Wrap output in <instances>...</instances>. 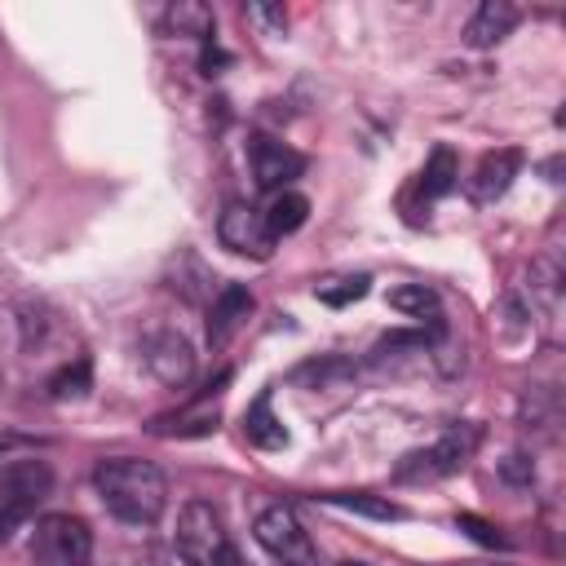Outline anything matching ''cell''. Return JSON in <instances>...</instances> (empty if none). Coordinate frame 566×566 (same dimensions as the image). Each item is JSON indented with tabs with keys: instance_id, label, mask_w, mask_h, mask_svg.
Returning <instances> with one entry per match:
<instances>
[{
	"instance_id": "obj_4",
	"label": "cell",
	"mask_w": 566,
	"mask_h": 566,
	"mask_svg": "<svg viewBox=\"0 0 566 566\" xmlns=\"http://www.w3.org/2000/svg\"><path fill=\"white\" fill-rule=\"evenodd\" d=\"M93 557V531L84 517L49 513L31 531V562L35 566H88Z\"/></svg>"
},
{
	"instance_id": "obj_20",
	"label": "cell",
	"mask_w": 566,
	"mask_h": 566,
	"mask_svg": "<svg viewBox=\"0 0 566 566\" xmlns=\"http://www.w3.org/2000/svg\"><path fill=\"white\" fill-rule=\"evenodd\" d=\"M389 305H394L398 314H411V318L438 314V296H433V287H424V283H402V287H394V292H389Z\"/></svg>"
},
{
	"instance_id": "obj_8",
	"label": "cell",
	"mask_w": 566,
	"mask_h": 566,
	"mask_svg": "<svg viewBox=\"0 0 566 566\" xmlns=\"http://www.w3.org/2000/svg\"><path fill=\"white\" fill-rule=\"evenodd\" d=\"M248 168H252V177H256L261 190H274L279 195V190H287L305 172V155L292 150L287 142L270 137V133H252L248 137Z\"/></svg>"
},
{
	"instance_id": "obj_21",
	"label": "cell",
	"mask_w": 566,
	"mask_h": 566,
	"mask_svg": "<svg viewBox=\"0 0 566 566\" xmlns=\"http://www.w3.org/2000/svg\"><path fill=\"white\" fill-rule=\"evenodd\" d=\"M455 526H460V531H469V535H473L478 544H486V548H504V535H500L491 522L473 517V513H460V517H455Z\"/></svg>"
},
{
	"instance_id": "obj_23",
	"label": "cell",
	"mask_w": 566,
	"mask_h": 566,
	"mask_svg": "<svg viewBox=\"0 0 566 566\" xmlns=\"http://www.w3.org/2000/svg\"><path fill=\"white\" fill-rule=\"evenodd\" d=\"M340 566H367V562H340Z\"/></svg>"
},
{
	"instance_id": "obj_9",
	"label": "cell",
	"mask_w": 566,
	"mask_h": 566,
	"mask_svg": "<svg viewBox=\"0 0 566 566\" xmlns=\"http://www.w3.org/2000/svg\"><path fill=\"white\" fill-rule=\"evenodd\" d=\"M517 172H522V150L500 146V150H486V155L478 159V168L469 172L464 190H469V199H473V203H495V199L513 186V177H517Z\"/></svg>"
},
{
	"instance_id": "obj_12",
	"label": "cell",
	"mask_w": 566,
	"mask_h": 566,
	"mask_svg": "<svg viewBox=\"0 0 566 566\" xmlns=\"http://www.w3.org/2000/svg\"><path fill=\"white\" fill-rule=\"evenodd\" d=\"M517 22H522V9H517V4H509V0H482L478 13H473L469 27H464V44H469V49H491V44H500Z\"/></svg>"
},
{
	"instance_id": "obj_3",
	"label": "cell",
	"mask_w": 566,
	"mask_h": 566,
	"mask_svg": "<svg viewBox=\"0 0 566 566\" xmlns=\"http://www.w3.org/2000/svg\"><path fill=\"white\" fill-rule=\"evenodd\" d=\"M49 486H53V473L44 460H13L0 469V544L35 513Z\"/></svg>"
},
{
	"instance_id": "obj_7",
	"label": "cell",
	"mask_w": 566,
	"mask_h": 566,
	"mask_svg": "<svg viewBox=\"0 0 566 566\" xmlns=\"http://www.w3.org/2000/svg\"><path fill=\"white\" fill-rule=\"evenodd\" d=\"M217 239L234 256H252V261H270L274 256V243H279L270 234L261 208H252V203H226V212L217 217Z\"/></svg>"
},
{
	"instance_id": "obj_2",
	"label": "cell",
	"mask_w": 566,
	"mask_h": 566,
	"mask_svg": "<svg viewBox=\"0 0 566 566\" xmlns=\"http://www.w3.org/2000/svg\"><path fill=\"white\" fill-rule=\"evenodd\" d=\"M177 553L186 566H234V544L221 513L208 500H190L177 513Z\"/></svg>"
},
{
	"instance_id": "obj_19",
	"label": "cell",
	"mask_w": 566,
	"mask_h": 566,
	"mask_svg": "<svg viewBox=\"0 0 566 566\" xmlns=\"http://www.w3.org/2000/svg\"><path fill=\"white\" fill-rule=\"evenodd\" d=\"M367 287H371V279H367V274H349V279H327V283H318V287H314V296H318L323 305H332V310H345V305L363 301V296H367Z\"/></svg>"
},
{
	"instance_id": "obj_15",
	"label": "cell",
	"mask_w": 566,
	"mask_h": 566,
	"mask_svg": "<svg viewBox=\"0 0 566 566\" xmlns=\"http://www.w3.org/2000/svg\"><path fill=\"white\" fill-rule=\"evenodd\" d=\"M261 217H265L270 234H274V239H283V234H292V230H301V226H305V217H310V199H305V195H296V190H279V195L261 208Z\"/></svg>"
},
{
	"instance_id": "obj_6",
	"label": "cell",
	"mask_w": 566,
	"mask_h": 566,
	"mask_svg": "<svg viewBox=\"0 0 566 566\" xmlns=\"http://www.w3.org/2000/svg\"><path fill=\"white\" fill-rule=\"evenodd\" d=\"M256 544L274 557V566H318V548L310 539V531L301 526V517L287 504H270L256 526H252Z\"/></svg>"
},
{
	"instance_id": "obj_17",
	"label": "cell",
	"mask_w": 566,
	"mask_h": 566,
	"mask_svg": "<svg viewBox=\"0 0 566 566\" xmlns=\"http://www.w3.org/2000/svg\"><path fill=\"white\" fill-rule=\"evenodd\" d=\"M327 504H340V509H354V513H367V517H380V522H398L402 509L385 495H367V491H336V495H323Z\"/></svg>"
},
{
	"instance_id": "obj_1",
	"label": "cell",
	"mask_w": 566,
	"mask_h": 566,
	"mask_svg": "<svg viewBox=\"0 0 566 566\" xmlns=\"http://www.w3.org/2000/svg\"><path fill=\"white\" fill-rule=\"evenodd\" d=\"M93 486L106 504V513H115L128 526H155L168 509V482L150 460L137 455H111L97 460L93 469Z\"/></svg>"
},
{
	"instance_id": "obj_13",
	"label": "cell",
	"mask_w": 566,
	"mask_h": 566,
	"mask_svg": "<svg viewBox=\"0 0 566 566\" xmlns=\"http://www.w3.org/2000/svg\"><path fill=\"white\" fill-rule=\"evenodd\" d=\"M243 433H248V442L261 447V451H279V447H287V429H283V420L274 416L270 394H261V398L243 411Z\"/></svg>"
},
{
	"instance_id": "obj_14",
	"label": "cell",
	"mask_w": 566,
	"mask_h": 566,
	"mask_svg": "<svg viewBox=\"0 0 566 566\" xmlns=\"http://www.w3.org/2000/svg\"><path fill=\"white\" fill-rule=\"evenodd\" d=\"M460 186V159L451 146H433V155L424 159V172H420V195L424 199H442Z\"/></svg>"
},
{
	"instance_id": "obj_18",
	"label": "cell",
	"mask_w": 566,
	"mask_h": 566,
	"mask_svg": "<svg viewBox=\"0 0 566 566\" xmlns=\"http://www.w3.org/2000/svg\"><path fill=\"white\" fill-rule=\"evenodd\" d=\"M168 27H172L177 35L212 40V9H208V4H190V0H181V4L168 9Z\"/></svg>"
},
{
	"instance_id": "obj_16",
	"label": "cell",
	"mask_w": 566,
	"mask_h": 566,
	"mask_svg": "<svg viewBox=\"0 0 566 566\" xmlns=\"http://www.w3.org/2000/svg\"><path fill=\"white\" fill-rule=\"evenodd\" d=\"M88 385H93V367H88V358H75V363H66L62 371L49 376V398H57V402H66V398H84Z\"/></svg>"
},
{
	"instance_id": "obj_5",
	"label": "cell",
	"mask_w": 566,
	"mask_h": 566,
	"mask_svg": "<svg viewBox=\"0 0 566 566\" xmlns=\"http://www.w3.org/2000/svg\"><path fill=\"white\" fill-rule=\"evenodd\" d=\"M473 447H478V429L473 424H455L438 442H429L420 451H407L394 464V482H433V478H447V473H455L473 455Z\"/></svg>"
},
{
	"instance_id": "obj_10",
	"label": "cell",
	"mask_w": 566,
	"mask_h": 566,
	"mask_svg": "<svg viewBox=\"0 0 566 566\" xmlns=\"http://www.w3.org/2000/svg\"><path fill=\"white\" fill-rule=\"evenodd\" d=\"M142 358H146V367L164 380V385H186L190 380V371H195V354H190V345H186V336L181 332H150L146 336V345H142Z\"/></svg>"
},
{
	"instance_id": "obj_11",
	"label": "cell",
	"mask_w": 566,
	"mask_h": 566,
	"mask_svg": "<svg viewBox=\"0 0 566 566\" xmlns=\"http://www.w3.org/2000/svg\"><path fill=\"white\" fill-rule=\"evenodd\" d=\"M252 310H256L252 292H248L243 283H226V287L212 296V305H208V345H212V349L230 345V336L248 323Z\"/></svg>"
},
{
	"instance_id": "obj_22",
	"label": "cell",
	"mask_w": 566,
	"mask_h": 566,
	"mask_svg": "<svg viewBox=\"0 0 566 566\" xmlns=\"http://www.w3.org/2000/svg\"><path fill=\"white\" fill-rule=\"evenodd\" d=\"M504 478L509 482H531V460L526 455H509L504 460Z\"/></svg>"
}]
</instances>
